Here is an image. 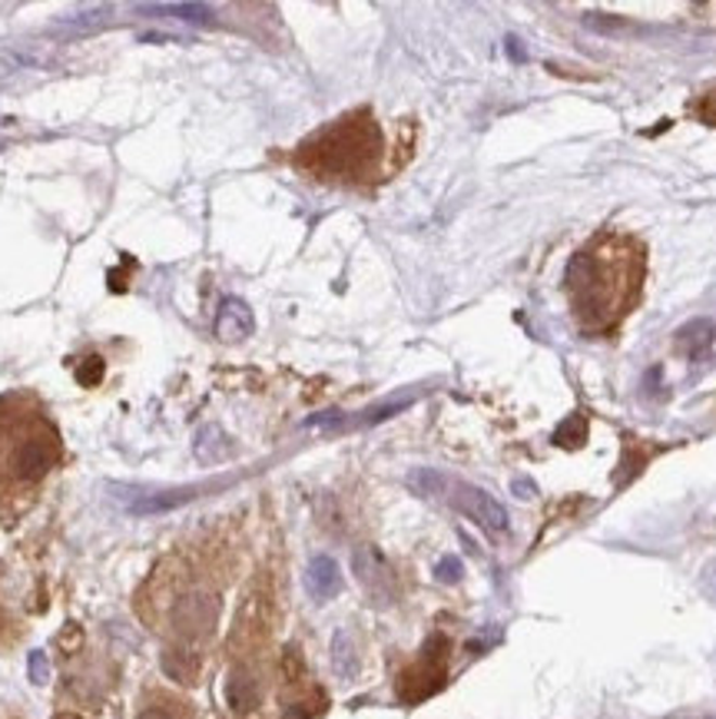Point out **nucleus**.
<instances>
[{
    "label": "nucleus",
    "mask_w": 716,
    "mask_h": 719,
    "mask_svg": "<svg viewBox=\"0 0 716 719\" xmlns=\"http://www.w3.org/2000/svg\"><path fill=\"white\" fill-rule=\"evenodd\" d=\"M445 653H448V643H445L442 637H435V640L425 646L422 660H418V664L398 680V696L408 699V703H418V699L432 696V693L445 683V673H448Z\"/></svg>",
    "instance_id": "4"
},
{
    "label": "nucleus",
    "mask_w": 716,
    "mask_h": 719,
    "mask_svg": "<svg viewBox=\"0 0 716 719\" xmlns=\"http://www.w3.org/2000/svg\"><path fill=\"white\" fill-rule=\"evenodd\" d=\"M332 660H335V673L342 680H351L358 673V653H355L351 637L345 630H338L335 640H332Z\"/></svg>",
    "instance_id": "11"
},
{
    "label": "nucleus",
    "mask_w": 716,
    "mask_h": 719,
    "mask_svg": "<svg viewBox=\"0 0 716 719\" xmlns=\"http://www.w3.org/2000/svg\"><path fill=\"white\" fill-rule=\"evenodd\" d=\"M621 279H637V253H614V249H580L564 275V288L571 306L584 329L604 332L617 325V319L634 303L637 288L611 285Z\"/></svg>",
    "instance_id": "3"
},
{
    "label": "nucleus",
    "mask_w": 716,
    "mask_h": 719,
    "mask_svg": "<svg viewBox=\"0 0 716 719\" xmlns=\"http://www.w3.org/2000/svg\"><path fill=\"white\" fill-rule=\"evenodd\" d=\"M53 719H84V716H77V712H56Z\"/></svg>",
    "instance_id": "18"
},
{
    "label": "nucleus",
    "mask_w": 716,
    "mask_h": 719,
    "mask_svg": "<svg viewBox=\"0 0 716 719\" xmlns=\"http://www.w3.org/2000/svg\"><path fill=\"white\" fill-rule=\"evenodd\" d=\"M696 113L706 119L709 127H716V90L713 93H706L703 100H700V106H696Z\"/></svg>",
    "instance_id": "16"
},
{
    "label": "nucleus",
    "mask_w": 716,
    "mask_h": 719,
    "mask_svg": "<svg viewBox=\"0 0 716 719\" xmlns=\"http://www.w3.org/2000/svg\"><path fill=\"white\" fill-rule=\"evenodd\" d=\"M385 153L382 130L369 110L348 113L319 133H312L295 153V163L329 183H366L379 172Z\"/></svg>",
    "instance_id": "2"
},
{
    "label": "nucleus",
    "mask_w": 716,
    "mask_h": 719,
    "mask_svg": "<svg viewBox=\"0 0 716 719\" xmlns=\"http://www.w3.org/2000/svg\"><path fill=\"white\" fill-rule=\"evenodd\" d=\"M306 587H309V593L316 596V601H332V596L342 590V570H338V564L329 557V554H319V557H312V564H309V570H306Z\"/></svg>",
    "instance_id": "8"
},
{
    "label": "nucleus",
    "mask_w": 716,
    "mask_h": 719,
    "mask_svg": "<svg viewBox=\"0 0 716 719\" xmlns=\"http://www.w3.org/2000/svg\"><path fill=\"white\" fill-rule=\"evenodd\" d=\"M47 677H50L47 656H43V653H34V656H30V680H34V683H47Z\"/></svg>",
    "instance_id": "15"
},
{
    "label": "nucleus",
    "mask_w": 716,
    "mask_h": 719,
    "mask_svg": "<svg viewBox=\"0 0 716 719\" xmlns=\"http://www.w3.org/2000/svg\"><path fill=\"white\" fill-rule=\"evenodd\" d=\"M140 14H166L172 21H187V24H213L216 11L206 4H140Z\"/></svg>",
    "instance_id": "10"
},
{
    "label": "nucleus",
    "mask_w": 716,
    "mask_h": 719,
    "mask_svg": "<svg viewBox=\"0 0 716 719\" xmlns=\"http://www.w3.org/2000/svg\"><path fill=\"white\" fill-rule=\"evenodd\" d=\"M226 703L239 716L253 712L263 703V686H259V677L253 673V667H246V664L232 667V673L226 680Z\"/></svg>",
    "instance_id": "6"
},
{
    "label": "nucleus",
    "mask_w": 716,
    "mask_h": 719,
    "mask_svg": "<svg viewBox=\"0 0 716 719\" xmlns=\"http://www.w3.org/2000/svg\"><path fill=\"white\" fill-rule=\"evenodd\" d=\"M514 491H517L521 498H530V495H537V491H534V485H527V482H514Z\"/></svg>",
    "instance_id": "17"
},
{
    "label": "nucleus",
    "mask_w": 716,
    "mask_h": 719,
    "mask_svg": "<svg viewBox=\"0 0 716 719\" xmlns=\"http://www.w3.org/2000/svg\"><path fill=\"white\" fill-rule=\"evenodd\" d=\"M355 574H358V580H362V587L372 590L375 596H382V587L392 590V570L375 548H362L355 554Z\"/></svg>",
    "instance_id": "9"
},
{
    "label": "nucleus",
    "mask_w": 716,
    "mask_h": 719,
    "mask_svg": "<svg viewBox=\"0 0 716 719\" xmlns=\"http://www.w3.org/2000/svg\"><path fill=\"white\" fill-rule=\"evenodd\" d=\"M60 461L64 441L47 405L34 391L0 395V524H14L37 504Z\"/></svg>",
    "instance_id": "1"
},
{
    "label": "nucleus",
    "mask_w": 716,
    "mask_h": 719,
    "mask_svg": "<svg viewBox=\"0 0 716 719\" xmlns=\"http://www.w3.org/2000/svg\"><path fill=\"white\" fill-rule=\"evenodd\" d=\"M451 488V501L471 517V521H477L485 530H491V534H504L508 527H511V517H508V511H504V504L501 501H495L488 491H482V488H474V485H448Z\"/></svg>",
    "instance_id": "5"
},
{
    "label": "nucleus",
    "mask_w": 716,
    "mask_h": 719,
    "mask_svg": "<svg viewBox=\"0 0 716 719\" xmlns=\"http://www.w3.org/2000/svg\"><path fill=\"white\" fill-rule=\"evenodd\" d=\"M253 325H256L253 312H250V306L243 303V298H226L219 316H216V335L222 342H239V338L253 335Z\"/></svg>",
    "instance_id": "7"
},
{
    "label": "nucleus",
    "mask_w": 716,
    "mask_h": 719,
    "mask_svg": "<svg viewBox=\"0 0 716 719\" xmlns=\"http://www.w3.org/2000/svg\"><path fill=\"white\" fill-rule=\"evenodd\" d=\"M411 488H418V495H429V498H438V495H445L448 491V477L445 474H438V471H414L411 477Z\"/></svg>",
    "instance_id": "12"
},
{
    "label": "nucleus",
    "mask_w": 716,
    "mask_h": 719,
    "mask_svg": "<svg viewBox=\"0 0 716 719\" xmlns=\"http://www.w3.org/2000/svg\"><path fill=\"white\" fill-rule=\"evenodd\" d=\"M196 491H169V495H150L143 498L140 504H133L137 514H153V511H166V508H176V504H187Z\"/></svg>",
    "instance_id": "13"
},
{
    "label": "nucleus",
    "mask_w": 716,
    "mask_h": 719,
    "mask_svg": "<svg viewBox=\"0 0 716 719\" xmlns=\"http://www.w3.org/2000/svg\"><path fill=\"white\" fill-rule=\"evenodd\" d=\"M435 574H438V580H442V583H458V580H461V574H464V567H461V561H458V557H445V561L435 567Z\"/></svg>",
    "instance_id": "14"
}]
</instances>
